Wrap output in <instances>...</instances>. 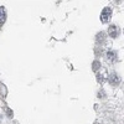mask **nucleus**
I'll return each mask as SVG.
<instances>
[{"label":"nucleus","mask_w":124,"mask_h":124,"mask_svg":"<svg viewBox=\"0 0 124 124\" xmlns=\"http://www.w3.org/2000/svg\"><path fill=\"white\" fill-rule=\"evenodd\" d=\"M116 57H117V52H116V51H108V52H107L108 61H114Z\"/></svg>","instance_id":"nucleus-5"},{"label":"nucleus","mask_w":124,"mask_h":124,"mask_svg":"<svg viewBox=\"0 0 124 124\" xmlns=\"http://www.w3.org/2000/svg\"><path fill=\"white\" fill-rule=\"evenodd\" d=\"M108 34H109V36H110V37L116 39V37L118 36V27H117L116 25L109 26V29H108Z\"/></svg>","instance_id":"nucleus-3"},{"label":"nucleus","mask_w":124,"mask_h":124,"mask_svg":"<svg viewBox=\"0 0 124 124\" xmlns=\"http://www.w3.org/2000/svg\"><path fill=\"white\" fill-rule=\"evenodd\" d=\"M99 62L98 61H94V62H93V63H92V68H93V71H97L98 68H99Z\"/></svg>","instance_id":"nucleus-6"},{"label":"nucleus","mask_w":124,"mask_h":124,"mask_svg":"<svg viewBox=\"0 0 124 124\" xmlns=\"http://www.w3.org/2000/svg\"><path fill=\"white\" fill-rule=\"evenodd\" d=\"M5 20H6L5 8H4V6H0V26H3V25L5 24Z\"/></svg>","instance_id":"nucleus-4"},{"label":"nucleus","mask_w":124,"mask_h":124,"mask_svg":"<svg viewBox=\"0 0 124 124\" xmlns=\"http://www.w3.org/2000/svg\"><path fill=\"white\" fill-rule=\"evenodd\" d=\"M97 81L99 82V83H103V82H104V78H103L102 75H97Z\"/></svg>","instance_id":"nucleus-7"},{"label":"nucleus","mask_w":124,"mask_h":124,"mask_svg":"<svg viewBox=\"0 0 124 124\" xmlns=\"http://www.w3.org/2000/svg\"><path fill=\"white\" fill-rule=\"evenodd\" d=\"M119 82H120V77H119L117 73H112V75L109 76V83H110V85L118 86Z\"/></svg>","instance_id":"nucleus-2"},{"label":"nucleus","mask_w":124,"mask_h":124,"mask_svg":"<svg viewBox=\"0 0 124 124\" xmlns=\"http://www.w3.org/2000/svg\"><path fill=\"white\" fill-rule=\"evenodd\" d=\"M110 16H112V9L110 8H104L101 13V21L102 23H108Z\"/></svg>","instance_id":"nucleus-1"}]
</instances>
